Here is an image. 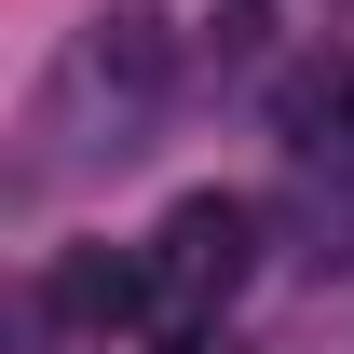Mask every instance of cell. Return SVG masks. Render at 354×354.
Returning <instances> with one entry per match:
<instances>
[{
	"instance_id": "6da1fadb",
	"label": "cell",
	"mask_w": 354,
	"mask_h": 354,
	"mask_svg": "<svg viewBox=\"0 0 354 354\" xmlns=\"http://www.w3.org/2000/svg\"><path fill=\"white\" fill-rule=\"evenodd\" d=\"M245 259H259V205H245V191H191V205L150 232V286H164V313H218L232 286H245Z\"/></svg>"
},
{
	"instance_id": "3957f363",
	"label": "cell",
	"mask_w": 354,
	"mask_h": 354,
	"mask_svg": "<svg viewBox=\"0 0 354 354\" xmlns=\"http://www.w3.org/2000/svg\"><path fill=\"white\" fill-rule=\"evenodd\" d=\"M164 354H232V341H218V327H177V341H164Z\"/></svg>"
},
{
	"instance_id": "7a4b0ae2",
	"label": "cell",
	"mask_w": 354,
	"mask_h": 354,
	"mask_svg": "<svg viewBox=\"0 0 354 354\" xmlns=\"http://www.w3.org/2000/svg\"><path fill=\"white\" fill-rule=\"evenodd\" d=\"M68 327H136V313H164V286H150V259H109V245H68L41 286Z\"/></svg>"
}]
</instances>
